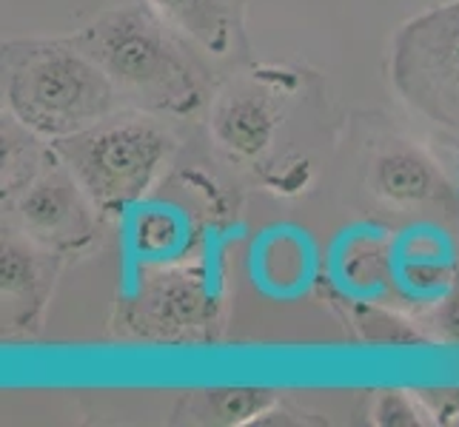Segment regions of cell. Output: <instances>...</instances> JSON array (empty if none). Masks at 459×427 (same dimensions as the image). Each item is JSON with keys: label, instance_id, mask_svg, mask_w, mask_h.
Returning <instances> with one entry per match:
<instances>
[{"label": "cell", "instance_id": "cell-1", "mask_svg": "<svg viewBox=\"0 0 459 427\" xmlns=\"http://www.w3.org/2000/svg\"><path fill=\"white\" fill-rule=\"evenodd\" d=\"M9 115L26 132L63 140L112 117L117 86L74 40L9 43L4 57Z\"/></svg>", "mask_w": 459, "mask_h": 427}, {"label": "cell", "instance_id": "cell-2", "mask_svg": "<svg viewBox=\"0 0 459 427\" xmlns=\"http://www.w3.org/2000/svg\"><path fill=\"white\" fill-rule=\"evenodd\" d=\"M74 43L108 74L123 100L171 115H188L203 103L192 60L149 6L106 12Z\"/></svg>", "mask_w": 459, "mask_h": 427}, {"label": "cell", "instance_id": "cell-3", "mask_svg": "<svg viewBox=\"0 0 459 427\" xmlns=\"http://www.w3.org/2000/svg\"><path fill=\"white\" fill-rule=\"evenodd\" d=\"M171 140L152 120L106 117L55 142V154L100 211L129 214L169 160Z\"/></svg>", "mask_w": 459, "mask_h": 427}, {"label": "cell", "instance_id": "cell-4", "mask_svg": "<svg viewBox=\"0 0 459 427\" xmlns=\"http://www.w3.org/2000/svg\"><path fill=\"white\" fill-rule=\"evenodd\" d=\"M391 77L411 108L459 132V0L422 12L400 29Z\"/></svg>", "mask_w": 459, "mask_h": 427}, {"label": "cell", "instance_id": "cell-5", "mask_svg": "<svg viewBox=\"0 0 459 427\" xmlns=\"http://www.w3.org/2000/svg\"><path fill=\"white\" fill-rule=\"evenodd\" d=\"M94 205L66 166L52 168L29 183L18 202V217L23 231L35 243L69 251L91 240L94 234Z\"/></svg>", "mask_w": 459, "mask_h": 427}, {"label": "cell", "instance_id": "cell-6", "mask_svg": "<svg viewBox=\"0 0 459 427\" xmlns=\"http://www.w3.org/2000/svg\"><path fill=\"white\" fill-rule=\"evenodd\" d=\"M146 6L171 31L217 57L234 49L243 23V0H146Z\"/></svg>", "mask_w": 459, "mask_h": 427}, {"label": "cell", "instance_id": "cell-7", "mask_svg": "<svg viewBox=\"0 0 459 427\" xmlns=\"http://www.w3.org/2000/svg\"><path fill=\"white\" fill-rule=\"evenodd\" d=\"M334 277L348 294L359 299L385 291L397 279V243L377 228L342 234L334 251Z\"/></svg>", "mask_w": 459, "mask_h": 427}, {"label": "cell", "instance_id": "cell-8", "mask_svg": "<svg viewBox=\"0 0 459 427\" xmlns=\"http://www.w3.org/2000/svg\"><path fill=\"white\" fill-rule=\"evenodd\" d=\"M146 313L152 328L169 339H180L188 330L205 328L212 316V299L205 282L188 271H174L146 294Z\"/></svg>", "mask_w": 459, "mask_h": 427}, {"label": "cell", "instance_id": "cell-9", "mask_svg": "<svg viewBox=\"0 0 459 427\" xmlns=\"http://www.w3.org/2000/svg\"><path fill=\"white\" fill-rule=\"evenodd\" d=\"M277 108L255 89H237L214 112V134L223 146L240 157H255L268 149L277 132Z\"/></svg>", "mask_w": 459, "mask_h": 427}, {"label": "cell", "instance_id": "cell-10", "mask_svg": "<svg viewBox=\"0 0 459 427\" xmlns=\"http://www.w3.org/2000/svg\"><path fill=\"white\" fill-rule=\"evenodd\" d=\"M374 188L397 205H425L448 194L442 174L425 154L414 149H391L374 166Z\"/></svg>", "mask_w": 459, "mask_h": 427}, {"label": "cell", "instance_id": "cell-11", "mask_svg": "<svg viewBox=\"0 0 459 427\" xmlns=\"http://www.w3.org/2000/svg\"><path fill=\"white\" fill-rule=\"evenodd\" d=\"M311 248L303 234L277 228L255 245V277L277 296L299 294L311 279Z\"/></svg>", "mask_w": 459, "mask_h": 427}, {"label": "cell", "instance_id": "cell-12", "mask_svg": "<svg viewBox=\"0 0 459 427\" xmlns=\"http://www.w3.org/2000/svg\"><path fill=\"white\" fill-rule=\"evenodd\" d=\"M132 257L143 262H169L178 260L188 248V219L174 205H134L126 226Z\"/></svg>", "mask_w": 459, "mask_h": 427}, {"label": "cell", "instance_id": "cell-13", "mask_svg": "<svg viewBox=\"0 0 459 427\" xmlns=\"http://www.w3.org/2000/svg\"><path fill=\"white\" fill-rule=\"evenodd\" d=\"M397 282L425 299L446 296L451 291L454 268L439 234L411 231L403 243H397Z\"/></svg>", "mask_w": 459, "mask_h": 427}, {"label": "cell", "instance_id": "cell-14", "mask_svg": "<svg viewBox=\"0 0 459 427\" xmlns=\"http://www.w3.org/2000/svg\"><path fill=\"white\" fill-rule=\"evenodd\" d=\"M4 305L9 308L29 303H40V271L31 251L18 243H4Z\"/></svg>", "mask_w": 459, "mask_h": 427}, {"label": "cell", "instance_id": "cell-15", "mask_svg": "<svg viewBox=\"0 0 459 427\" xmlns=\"http://www.w3.org/2000/svg\"><path fill=\"white\" fill-rule=\"evenodd\" d=\"M274 405V390L263 388H214L209 390V410L223 424H243Z\"/></svg>", "mask_w": 459, "mask_h": 427}, {"label": "cell", "instance_id": "cell-16", "mask_svg": "<svg viewBox=\"0 0 459 427\" xmlns=\"http://www.w3.org/2000/svg\"><path fill=\"white\" fill-rule=\"evenodd\" d=\"M357 325L366 330V337L371 342H383V345H408V342H420V334H414L403 320L391 313H383L377 308L359 305Z\"/></svg>", "mask_w": 459, "mask_h": 427}, {"label": "cell", "instance_id": "cell-17", "mask_svg": "<svg viewBox=\"0 0 459 427\" xmlns=\"http://www.w3.org/2000/svg\"><path fill=\"white\" fill-rule=\"evenodd\" d=\"M374 422L385 427H414L420 424V405L417 397L411 399L403 390H385L379 393L377 407H374Z\"/></svg>", "mask_w": 459, "mask_h": 427}, {"label": "cell", "instance_id": "cell-18", "mask_svg": "<svg viewBox=\"0 0 459 427\" xmlns=\"http://www.w3.org/2000/svg\"><path fill=\"white\" fill-rule=\"evenodd\" d=\"M439 322L446 328V334L459 342V294H446V305H442V313H439Z\"/></svg>", "mask_w": 459, "mask_h": 427}]
</instances>
